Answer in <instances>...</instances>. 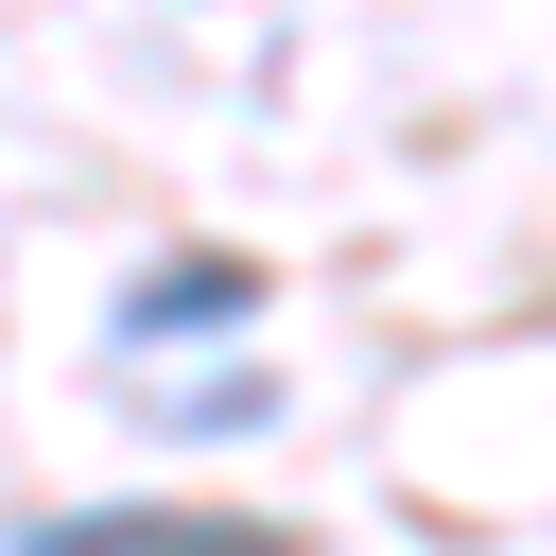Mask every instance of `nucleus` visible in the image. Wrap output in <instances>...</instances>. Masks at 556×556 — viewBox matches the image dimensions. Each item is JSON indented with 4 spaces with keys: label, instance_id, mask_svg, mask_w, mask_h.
Segmentation results:
<instances>
[{
    "label": "nucleus",
    "instance_id": "1",
    "mask_svg": "<svg viewBox=\"0 0 556 556\" xmlns=\"http://www.w3.org/2000/svg\"><path fill=\"white\" fill-rule=\"evenodd\" d=\"M17 556H295V521H226V504H52V521H17Z\"/></svg>",
    "mask_w": 556,
    "mask_h": 556
},
{
    "label": "nucleus",
    "instance_id": "2",
    "mask_svg": "<svg viewBox=\"0 0 556 556\" xmlns=\"http://www.w3.org/2000/svg\"><path fill=\"white\" fill-rule=\"evenodd\" d=\"M243 313H261V261H208V243H191V261H156L104 330H122V348H208V330H243Z\"/></svg>",
    "mask_w": 556,
    "mask_h": 556
},
{
    "label": "nucleus",
    "instance_id": "3",
    "mask_svg": "<svg viewBox=\"0 0 556 556\" xmlns=\"http://www.w3.org/2000/svg\"><path fill=\"white\" fill-rule=\"evenodd\" d=\"M174 417H191V434H261V417H278V382H261V365H243V382H191V400H174Z\"/></svg>",
    "mask_w": 556,
    "mask_h": 556
}]
</instances>
